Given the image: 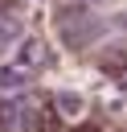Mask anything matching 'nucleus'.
Returning a JSON list of instances; mask_svg holds the SVG:
<instances>
[{
    "label": "nucleus",
    "mask_w": 127,
    "mask_h": 132,
    "mask_svg": "<svg viewBox=\"0 0 127 132\" xmlns=\"http://www.w3.org/2000/svg\"><path fill=\"white\" fill-rule=\"evenodd\" d=\"M29 128H33V107H29V99H20V95L0 99V132H29Z\"/></svg>",
    "instance_id": "nucleus-1"
}]
</instances>
